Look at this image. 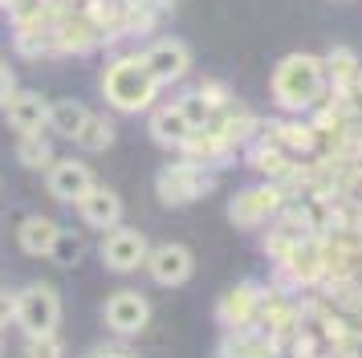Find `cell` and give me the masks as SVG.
<instances>
[{
	"instance_id": "cell-6",
	"label": "cell",
	"mask_w": 362,
	"mask_h": 358,
	"mask_svg": "<svg viewBox=\"0 0 362 358\" xmlns=\"http://www.w3.org/2000/svg\"><path fill=\"white\" fill-rule=\"evenodd\" d=\"M143 62H147L151 78L159 81V86H171V81L187 78V69H192V49L175 41V37H159L155 45L143 53Z\"/></svg>"
},
{
	"instance_id": "cell-8",
	"label": "cell",
	"mask_w": 362,
	"mask_h": 358,
	"mask_svg": "<svg viewBox=\"0 0 362 358\" xmlns=\"http://www.w3.org/2000/svg\"><path fill=\"white\" fill-rule=\"evenodd\" d=\"M4 114H8V127L21 130V134H41L45 130V118H49V102L37 94V90H13L8 102H4Z\"/></svg>"
},
{
	"instance_id": "cell-17",
	"label": "cell",
	"mask_w": 362,
	"mask_h": 358,
	"mask_svg": "<svg viewBox=\"0 0 362 358\" xmlns=\"http://www.w3.org/2000/svg\"><path fill=\"white\" fill-rule=\"evenodd\" d=\"M74 143L82 146V151H106V146L115 143V127H110V118L106 114H90L82 122V130L74 134Z\"/></svg>"
},
{
	"instance_id": "cell-9",
	"label": "cell",
	"mask_w": 362,
	"mask_h": 358,
	"mask_svg": "<svg viewBox=\"0 0 362 358\" xmlns=\"http://www.w3.org/2000/svg\"><path fill=\"white\" fill-rule=\"evenodd\" d=\"M90 183H94V175H90V167L78 163V159H57L49 167V179H45L49 195L62 200V204H78V200L90 192Z\"/></svg>"
},
{
	"instance_id": "cell-18",
	"label": "cell",
	"mask_w": 362,
	"mask_h": 358,
	"mask_svg": "<svg viewBox=\"0 0 362 358\" xmlns=\"http://www.w3.org/2000/svg\"><path fill=\"white\" fill-rule=\"evenodd\" d=\"M252 301H257V293H252V285H240V289H232L224 301H220V318L228 325L236 322H245L248 318V309H252Z\"/></svg>"
},
{
	"instance_id": "cell-10",
	"label": "cell",
	"mask_w": 362,
	"mask_h": 358,
	"mask_svg": "<svg viewBox=\"0 0 362 358\" xmlns=\"http://www.w3.org/2000/svg\"><path fill=\"white\" fill-rule=\"evenodd\" d=\"M277 208H281V192L277 187H248V192H240L228 204V216H232V224L257 228V224H264Z\"/></svg>"
},
{
	"instance_id": "cell-23",
	"label": "cell",
	"mask_w": 362,
	"mask_h": 358,
	"mask_svg": "<svg viewBox=\"0 0 362 358\" xmlns=\"http://www.w3.org/2000/svg\"><path fill=\"white\" fill-rule=\"evenodd\" d=\"M8 94H13V74H8V65L0 62V106L8 102Z\"/></svg>"
},
{
	"instance_id": "cell-12",
	"label": "cell",
	"mask_w": 362,
	"mask_h": 358,
	"mask_svg": "<svg viewBox=\"0 0 362 358\" xmlns=\"http://www.w3.org/2000/svg\"><path fill=\"white\" fill-rule=\"evenodd\" d=\"M192 130H199V127L187 118V110H183L180 102L159 106V110L151 114V139H155L159 146H187Z\"/></svg>"
},
{
	"instance_id": "cell-24",
	"label": "cell",
	"mask_w": 362,
	"mask_h": 358,
	"mask_svg": "<svg viewBox=\"0 0 362 358\" xmlns=\"http://www.w3.org/2000/svg\"><path fill=\"white\" fill-rule=\"evenodd\" d=\"M285 139L293 146H310V130H297V127H285Z\"/></svg>"
},
{
	"instance_id": "cell-16",
	"label": "cell",
	"mask_w": 362,
	"mask_h": 358,
	"mask_svg": "<svg viewBox=\"0 0 362 358\" xmlns=\"http://www.w3.org/2000/svg\"><path fill=\"white\" fill-rule=\"evenodd\" d=\"M82 253H86L82 232H74V228H57V236H53V244H49L45 257H49L57 269H74V265L82 260Z\"/></svg>"
},
{
	"instance_id": "cell-4",
	"label": "cell",
	"mask_w": 362,
	"mask_h": 358,
	"mask_svg": "<svg viewBox=\"0 0 362 358\" xmlns=\"http://www.w3.org/2000/svg\"><path fill=\"white\" fill-rule=\"evenodd\" d=\"M98 253H102V265H106L110 273H134V269L147 260L151 244H147V236H143V232L115 224V228H106Z\"/></svg>"
},
{
	"instance_id": "cell-25",
	"label": "cell",
	"mask_w": 362,
	"mask_h": 358,
	"mask_svg": "<svg viewBox=\"0 0 362 358\" xmlns=\"http://www.w3.org/2000/svg\"><path fill=\"white\" fill-rule=\"evenodd\" d=\"M94 358H122V350H98Z\"/></svg>"
},
{
	"instance_id": "cell-1",
	"label": "cell",
	"mask_w": 362,
	"mask_h": 358,
	"mask_svg": "<svg viewBox=\"0 0 362 358\" xmlns=\"http://www.w3.org/2000/svg\"><path fill=\"white\" fill-rule=\"evenodd\" d=\"M322 94H326V65H322V57L289 53V57L277 62V69H273V102L281 110L301 114L310 106H317Z\"/></svg>"
},
{
	"instance_id": "cell-15",
	"label": "cell",
	"mask_w": 362,
	"mask_h": 358,
	"mask_svg": "<svg viewBox=\"0 0 362 358\" xmlns=\"http://www.w3.org/2000/svg\"><path fill=\"white\" fill-rule=\"evenodd\" d=\"M86 118H90V110H86L78 98H62V102H49V118H45V127H49L53 134H62V139H74V134L82 130Z\"/></svg>"
},
{
	"instance_id": "cell-14",
	"label": "cell",
	"mask_w": 362,
	"mask_h": 358,
	"mask_svg": "<svg viewBox=\"0 0 362 358\" xmlns=\"http://www.w3.org/2000/svg\"><path fill=\"white\" fill-rule=\"evenodd\" d=\"M53 236H57V220L49 216H25V224L17 228V244L25 257H45Z\"/></svg>"
},
{
	"instance_id": "cell-5",
	"label": "cell",
	"mask_w": 362,
	"mask_h": 358,
	"mask_svg": "<svg viewBox=\"0 0 362 358\" xmlns=\"http://www.w3.org/2000/svg\"><path fill=\"white\" fill-rule=\"evenodd\" d=\"M102 318H106V325H110L115 334L131 338V334H143V330H147L151 301L143 297V293H134V289H118V293H110V297H106Z\"/></svg>"
},
{
	"instance_id": "cell-22",
	"label": "cell",
	"mask_w": 362,
	"mask_h": 358,
	"mask_svg": "<svg viewBox=\"0 0 362 358\" xmlns=\"http://www.w3.org/2000/svg\"><path fill=\"white\" fill-rule=\"evenodd\" d=\"M13 318H17V297L0 289V330H4V325L13 322Z\"/></svg>"
},
{
	"instance_id": "cell-13",
	"label": "cell",
	"mask_w": 362,
	"mask_h": 358,
	"mask_svg": "<svg viewBox=\"0 0 362 358\" xmlns=\"http://www.w3.org/2000/svg\"><path fill=\"white\" fill-rule=\"evenodd\" d=\"M78 212H82V220L90 228H115L122 220V200H118L115 187H98V183H90V192L78 200Z\"/></svg>"
},
{
	"instance_id": "cell-11",
	"label": "cell",
	"mask_w": 362,
	"mask_h": 358,
	"mask_svg": "<svg viewBox=\"0 0 362 358\" xmlns=\"http://www.w3.org/2000/svg\"><path fill=\"white\" fill-rule=\"evenodd\" d=\"M208 187H212V179L199 175L196 167H167L163 175H159V200H163V204L199 200V195H208Z\"/></svg>"
},
{
	"instance_id": "cell-7",
	"label": "cell",
	"mask_w": 362,
	"mask_h": 358,
	"mask_svg": "<svg viewBox=\"0 0 362 358\" xmlns=\"http://www.w3.org/2000/svg\"><path fill=\"white\" fill-rule=\"evenodd\" d=\"M143 265H147V273L159 285H183L192 277V269H196L192 248H183V244H159V248H151Z\"/></svg>"
},
{
	"instance_id": "cell-26",
	"label": "cell",
	"mask_w": 362,
	"mask_h": 358,
	"mask_svg": "<svg viewBox=\"0 0 362 358\" xmlns=\"http://www.w3.org/2000/svg\"><path fill=\"white\" fill-rule=\"evenodd\" d=\"M0 354H4V338H0Z\"/></svg>"
},
{
	"instance_id": "cell-21",
	"label": "cell",
	"mask_w": 362,
	"mask_h": 358,
	"mask_svg": "<svg viewBox=\"0 0 362 358\" xmlns=\"http://www.w3.org/2000/svg\"><path fill=\"white\" fill-rule=\"evenodd\" d=\"M29 358H62V342L53 338V334L29 338Z\"/></svg>"
},
{
	"instance_id": "cell-3",
	"label": "cell",
	"mask_w": 362,
	"mask_h": 358,
	"mask_svg": "<svg viewBox=\"0 0 362 358\" xmlns=\"http://www.w3.org/2000/svg\"><path fill=\"white\" fill-rule=\"evenodd\" d=\"M13 322L29 334V338H41V334H53L57 322H62V297L53 285H29V289L17 293V318Z\"/></svg>"
},
{
	"instance_id": "cell-20",
	"label": "cell",
	"mask_w": 362,
	"mask_h": 358,
	"mask_svg": "<svg viewBox=\"0 0 362 358\" xmlns=\"http://www.w3.org/2000/svg\"><path fill=\"white\" fill-rule=\"evenodd\" d=\"M17 155H21V163H25V167H45V163L53 159L49 143H41V134H21Z\"/></svg>"
},
{
	"instance_id": "cell-19",
	"label": "cell",
	"mask_w": 362,
	"mask_h": 358,
	"mask_svg": "<svg viewBox=\"0 0 362 358\" xmlns=\"http://www.w3.org/2000/svg\"><path fill=\"white\" fill-rule=\"evenodd\" d=\"M322 65L334 74V81H354V78H358V57H354L350 49H334Z\"/></svg>"
},
{
	"instance_id": "cell-2",
	"label": "cell",
	"mask_w": 362,
	"mask_h": 358,
	"mask_svg": "<svg viewBox=\"0 0 362 358\" xmlns=\"http://www.w3.org/2000/svg\"><path fill=\"white\" fill-rule=\"evenodd\" d=\"M102 94L106 102L122 114H139L147 110L155 94H159V81L151 78L147 62H143V53L139 57H118V62L106 65V74H102Z\"/></svg>"
}]
</instances>
